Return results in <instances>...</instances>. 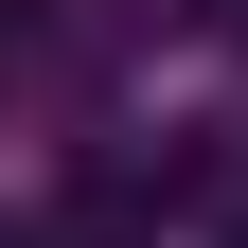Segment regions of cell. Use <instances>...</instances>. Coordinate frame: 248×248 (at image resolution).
<instances>
[{
    "instance_id": "1",
    "label": "cell",
    "mask_w": 248,
    "mask_h": 248,
    "mask_svg": "<svg viewBox=\"0 0 248 248\" xmlns=\"http://www.w3.org/2000/svg\"><path fill=\"white\" fill-rule=\"evenodd\" d=\"M53 53V0H0V71H36Z\"/></svg>"
},
{
    "instance_id": "2",
    "label": "cell",
    "mask_w": 248,
    "mask_h": 248,
    "mask_svg": "<svg viewBox=\"0 0 248 248\" xmlns=\"http://www.w3.org/2000/svg\"><path fill=\"white\" fill-rule=\"evenodd\" d=\"M0 248H36V231H0Z\"/></svg>"
}]
</instances>
